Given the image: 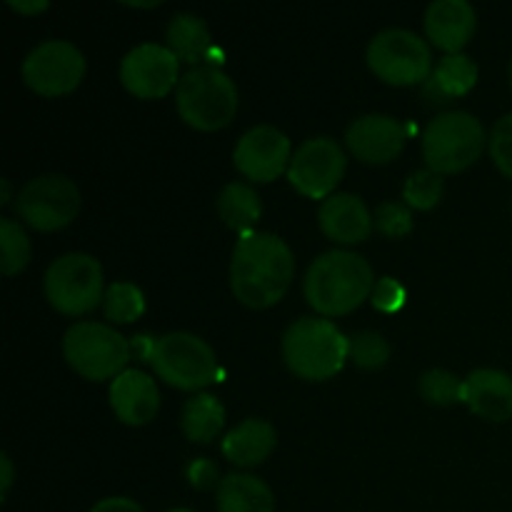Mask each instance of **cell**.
<instances>
[{"label":"cell","instance_id":"34","mask_svg":"<svg viewBox=\"0 0 512 512\" xmlns=\"http://www.w3.org/2000/svg\"><path fill=\"white\" fill-rule=\"evenodd\" d=\"M188 480L193 483V488L198 490H208L213 488V485H220V475H218V468H215L213 460L208 458H195L193 463L188 465Z\"/></svg>","mask_w":512,"mask_h":512},{"label":"cell","instance_id":"36","mask_svg":"<svg viewBox=\"0 0 512 512\" xmlns=\"http://www.w3.org/2000/svg\"><path fill=\"white\" fill-rule=\"evenodd\" d=\"M130 348H133L135 355H140V358L148 360V363H150V355H153L155 340L150 338V335H135V338L130 340Z\"/></svg>","mask_w":512,"mask_h":512},{"label":"cell","instance_id":"33","mask_svg":"<svg viewBox=\"0 0 512 512\" xmlns=\"http://www.w3.org/2000/svg\"><path fill=\"white\" fill-rule=\"evenodd\" d=\"M370 298H373L375 308L383 310V313H398L405 305V288L395 278L385 275V278L375 280V288Z\"/></svg>","mask_w":512,"mask_h":512},{"label":"cell","instance_id":"20","mask_svg":"<svg viewBox=\"0 0 512 512\" xmlns=\"http://www.w3.org/2000/svg\"><path fill=\"white\" fill-rule=\"evenodd\" d=\"M275 440H278V433H275L273 423L248 418L225 433L223 455L230 463L240 465V468H253V465H260L273 453Z\"/></svg>","mask_w":512,"mask_h":512},{"label":"cell","instance_id":"24","mask_svg":"<svg viewBox=\"0 0 512 512\" xmlns=\"http://www.w3.org/2000/svg\"><path fill=\"white\" fill-rule=\"evenodd\" d=\"M225 423V408L215 395L198 393L185 400L183 413H180V428L185 438L193 443H210L220 433Z\"/></svg>","mask_w":512,"mask_h":512},{"label":"cell","instance_id":"38","mask_svg":"<svg viewBox=\"0 0 512 512\" xmlns=\"http://www.w3.org/2000/svg\"><path fill=\"white\" fill-rule=\"evenodd\" d=\"M8 5L18 13H40V10L48 8V0H8Z\"/></svg>","mask_w":512,"mask_h":512},{"label":"cell","instance_id":"31","mask_svg":"<svg viewBox=\"0 0 512 512\" xmlns=\"http://www.w3.org/2000/svg\"><path fill=\"white\" fill-rule=\"evenodd\" d=\"M375 228L380 230L388 238H400V235H408L413 230V213H410V205H405L403 200H385L375 210Z\"/></svg>","mask_w":512,"mask_h":512},{"label":"cell","instance_id":"23","mask_svg":"<svg viewBox=\"0 0 512 512\" xmlns=\"http://www.w3.org/2000/svg\"><path fill=\"white\" fill-rule=\"evenodd\" d=\"M218 213L225 220V225L238 230L240 235L253 233L255 223L263 215V203H260L258 193L253 185L248 183H228L218 195Z\"/></svg>","mask_w":512,"mask_h":512},{"label":"cell","instance_id":"16","mask_svg":"<svg viewBox=\"0 0 512 512\" xmlns=\"http://www.w3.org/2000/svg\"><path fill=\"white\" fill-rule=\"evenodd\" d=\"M318 223L320 230L335 243L355 245L368 240V235L373 233L375 215L370 213L360 195L333 193L320 203Z\"/></svg>","mask_w":512,"mask_h":512},{"label":"cell","instance_id":"14","mask_svg":"<svg viewBox=\"0 0 512 512\" xmlns=\"http://www.w3.org/2000/svg\"><path fill=\"white\" fill-rule=\"evenodd\" d=\"M293 150L290 138L275 125H253L240 135L233 150L235 168L255 183H270L288 170Z\"/></svg>","mask_w":512,"mask_h":512},{"label":"cell","instance_id":"26","mask_svg":"<svg viewBox=\"0 0 512 512\" xmlns=\"http://www.w3.org/2000/svg\"><path fill=\"white\" fill-rule=\"evenodd\" d=\"M145 310V295L143 290L128 280H115L113 285L105 288L103 298V313L105 318L113 323H133L143 315Z\"/></svg>","mask_w":512,"mask_h":512},{"label":"cell","instance_id":"19","mask_svg":"<svg viewBox=\"0 0 512 512\" xmlns=\"http://www.w3.org/2000/svg\"><path fill=\"white\" fill-rule=\"evenodd\" d=\"M463 403L485 420L512 418V375L498 368H478L463 380Z\"/></svg>","mask_w":512,"mask_h":512},{"label":"cell","instance_id":"1","mask_svg":"<svg viewBox=\"0 0 512 512\" xmlns=\"http://www.w3.org/2000/svg\"><path fill=\"white\" fill-rule=\"evenodd\" d=\"M295 275V258L280 235L253 230L240 235L230 258V285L235 298L248 308H268L288 293Z\"/></svg>","mask_w":512,"mask_h":512},{"label":"cell","instance_id":"11","mask_svg":"<svg viewBox=\"0 0 512 512\" xmlns=\"http://www.w3.org/2000/svg\"><path fill=\"white\" fill-rule=\"evenodd\" d=\"M20 73L28 88L45 98H55L75 90L85 78V55L70 40L50 38L25 55Z\"/></svg>","mask_w":512,"mask_h":512},{"label":"cell","instance_id":"21","mask_svg":"<svg viewBox=\"0 0 512 512\" xmlns=\"http://www.w3.org/2000/svg\"><path fill=\"white\" fill-rule=\"evenodd\" d=\"M218 512H275L273 490L250 473H228L218 485Z\"/></svg>","mask_w":512,"mask_h":512},{"label":"cell","instance_id":"6","mask_svg":"<svg viewBox=\"0 0 512 512\" xmlns=\"http://www.w3.org/2000/svg\"><path fill=\"white\" fill-rule=\"evenodd\" d=\"M63 355L75 373L88 380L118 378L133 348L115 328L95 320H80L63 335Z\"/></svg>","mask_w":512,"mask_h":512},{"label":"cell","instance_id":"29","mask_svg":"<svg viewBox=\"0 0 512 512\" xmlns=\"http://www.w3.org/2000/svg\"><path fill=\"white\" fill-rule=\"evenodd\" d=\"M420 395L433 405H453L463 400V380L445 368H430L420 375Z\"/></svg>","mask_w":512,"mask_h":512},{"label":"cell","instance_id":"25","mask_svg":"<svg viewBox=\"0 0 512 512\" xmlns=\"http://www.w3.org/2000/svg\"><path fill=\"white\" fill-rule=\"evenodd\" d=\"M475 83H478V65L465 53H450L445 58H440L433 80H430V85L445 100L465 95Z\"/></svg>","mask_w":512,"mask_h":512},{"label":"cell","instance_id":"12","mask_svg":"<svg viewBox=\"0 0 512 512\" xmlns=\"http://www.w3.org/2000/svg\"><path fill=\"white\" fill-rule=\"evenodd\" d=\"M345 150L330 135L308 138L293 153L288 165V180L308 198H330L345 173Z\"/></svg>","mask_w":512,"mask_h":512},{"label":"cell","instance_id":"41","mask_svg":"<svg viewBox=\"0 0 512 512\" xmlns=\"http://www.w3.org/2000/svg\"><path fill=\"white\" fill-rule=\"evenodd\" d=\"M510 83H512V60H510Z\"/></svg>","mask_w":512,"mask_h":512},{"label":"cell","instance_id":"17","mask_svg":"<svg viewBox=\"0 0 512 512\" xmlns=\"http://www.w3.org/2000/svg\"><path fill=\"white\" fill-rule=\"evenodd\" d=\"M423 25L428 38L445 53H463L475 33L478 15L468 0H433L425 8Z\"/></svg>","mask_w":512,"mask_h":512},{"label":"cell","instance_id":"13","mask_svg":"<svg viewBox=\"0 0 512 512\" xmlns=\"http://www.w3.org/2000/svg\"><path fill=\"white\" fill-rule=\"evenodd\" d=\"M120 80L138 98H163L178 88L180 58L163 43H140L120 60Z\"/></svg>","mask_w":512,"mask_h":512},{"label":"cell","instance_id":"2","mask_svg":"<svg viewBox=\"0 0 512 512\" xmlns=\"http://www.w3.org/2000/svg\"><path fill=\"white\" fill-rule=\"evenodd\" d=\"M375 275L368 260L353 250H328L308 265L305 300L323 315H345L373 295Z\"/></svg>","mask_w":512,"mask_h":512},{"label":"cell","instance_id":"10","mask_svg":"<svg viewBox=\"0 0 512 512\" xmlns=\"http://www.w3.org/2000/svg\"><path fill=\"white\" fill-rule=\"evenodd\" d=\"M15 213L35 230H60L80 213V188L68 175H35L18 190Z\"/></svg>","mask_w":512,"mask_h":512},{"label":"cell","instance_id":"39","mask_svg":"<svg viewBox=\"0 0 512 512\" xmlns=\"http://www.w3.org/2000/svg\"><path fill=\"white\" fill-rule=\"evenodd\" d=\"M0 203H10V180L3 178L0 180Z\"/></svg>","mask_w":512,"mask_h":512},{"label":"cell","instance_id":"8","mask_svg":"<svg viewBox=\"0 0 512 512\" xmlns=\"http://www.w3.org/2000/svg\"><path fill=\"white\" fill-rule=\"evenodd\" d=\"M150 365L160 380L180 390H200L218 375V360L208 340L185 330H173L155 338Z\"/></svg>","mask_w":512,"mask_h":512},{"label":"cell","instance_id":"18","mask_svg":"<svg viewBox=\"0 0 512 512\" xmlns=\"http://www.w3.org/2000/svg\"><path fill=\"white\" fill-rule=\"evenodd\" d=\"M110 405L115 415L128 425H145L160 408L158 383L138 368H125L110 383Z\"/></svg>","mask_w":512,"mask_h":512},{"label":"cell","instance_id":"22","mask_svg":"<svg viewBox=\"0 0 512 512\" xmlns=\"http://www.w3.org/2000/svg\"><path fill=\"white\" fill-rule=\"evenodd\" d=\"M165 40H168V48L188 63L205 60L215 48L208 23L195 13H175L165 30Z\"/></svg>","mask_w":512,"mask_h":512},{"label":"cell","instance_id":"4","mask_svg":"<svg viewBox=\"0 0 512 512\" xmlns=\"http://www.w3.org/2000/svg\"><path fill=\"white\" fill-rule=\"evenodd\" d=\"M180 118L198 130H218L235 118L238 85L220 65L200 63L185 70L175 88Z\"/></svg>","mask_w":512,"mask_h":512},{"label":"cell","instance_id":"5","mask_svg":"<svg viewBox=\"0 0 512 512\" xmlns=\"http://www.w3.org/2000/svg\"><path fill=\"white\" fill-rule=\"evenodd\" d=\"M485 128L468 110L438 113L423 130V158L435 173H460L480 158Z\"/></svg>","mask_w":512,"mask_h":512},{"label":"cell","instance_id":"30","mask_svg":"<svg viewBox=\"0 0 512 512\" xmlns=\"http://www.w3.org/2000/svg\"><path fill=\"white\" fill-rule=\"evenodd\" d=\"M348 358L363 370H378L390 360V345L375 330H360L350 338Z\"/></svg>","mask_w":512,"mask_h":512},{"label":"cell","instance_id":"32","mask_svg":"<svg viewBox=\"0 0 512 512\" xmlns=\"http://www.w3.org/2000/svg\"><path fill=\"white\" fill-rule=\"evenodd\" d=\"M488 145L490 155H493L500 173L512 178V113H505L503 118L495 120L493 130H490Z\"/></svg>","mask_w":512,"mask_h":512},{"label":"cell","instance_id":"40","mask_svg":"<svg viewBox=\"0 0 512 512\" xmlns=\"http://www.w3.org/2000/svg\"><path fill=\"white\" fill-rule=\"evenodd\" d=\"M170 512H190V510H185V508H178V510H170Z\"/></svg>","mask_w":512,"mask_h":512},{"label":"cell","instance_id":"3","mask_svg":"<svg viewBox=\"0 0 512 512\" xmlns=\"http://www.w3.org/2000/svg\"><path fill=\"white\" fill-rule=\"evenodd\" d=\"M350 338L340 333L333 320L305 318L293 320L283 333V358L295 375L305 380H328L348 360Z\"/></svg>","mask_w":512,"mask_h":512},{"label":"cell","instance_id":"9","mask_svg":"<svg viewBox=\"0 0 512 512\" xmlns=\"http://www.w3.org/2000/svg\"><path fill=\"white\" fill-rule=\"evenodd\" d=\"M428 43L415 30L385 28L368 43V65L380 80L390 85L423 83L430 73Z\"/></svg>","mask_w":512,"mask_h":512},{"label":"cell","instance_id":"35","mask_svg":"<svg viewBox=\"0 0 512 512\" xmlns=\"http://www.w3.org/2000/svg\"><path fill=\"white\" fill-rule=\"evenodd\" d=\"M90 512H143V508L130 498H105L98 505H93Z\"/></svg>","mask_w":512,"mask_h":512},{"label":"cell","instance_id":"37","mask_svg":"<svg viewBox=\"0 0 512 512\" xmlns=\"http://www.w3.org/2000/svg\"><path fill=\"white\" fill-rule=\"evenodd\" d=\"M0 470H3V475H0V495H8L10 485H13V460H10L8 453L0 455Z\"/></svg>","mask_w":512,"mask_h":512},{"label":"cell","instance_id":"7","mask_svg":"<svg viewBox=\"0 0 512 512\" xmlns=\"http://www.w3.org/2000/svg\"><path fill=\"white\" fill-rule=\"evenodd\" d=\"M43 288L55 310L83 315L103 303V265L90 253H65L48 265Z\"/></svg>","mask_w":512,"mask_h":512},{"label":"cell","instance_id":"28","mask_svg":"<svg viewBox=\"0 0 512 512\" xmlns=\"http://www.w3.org/2000/svg\"><path fill=\"white\" fill-rule=\"evenodd\" d=\"M443 198V175L430 168L413 170L403 185V203L410 208L430 210Z\"/></svg>","mask_w":512,"mask_h":512},{"label":"cell","instance_id":"15","mask_svg":"<svg viewBox=\"0 0 512 512\" xmlns=\"http://www.w3.org/2000/svg\"><path fill=\"white\" fill-rule=\"evenodd\" d=\"M408 130L398 118L385 113H368L355 118L345 130V143L363 163L383 165L400 155Z\"/></svg>","mask_w":512,"mask_h":512},{"label":"cell","instance_id":"27","mask_svg":"<svg viewBox=\"0 0 512 512\" xmlns=\"http://www.w3.org/2000/svg\"><path fill=\"white\" fill-rule=\"evenodd\" d=\"M30 238L23 225L13 218H0V270L15 275L28 265Z\"/></svg>","mask_w":512,"mask_h":512}]
</instances>
